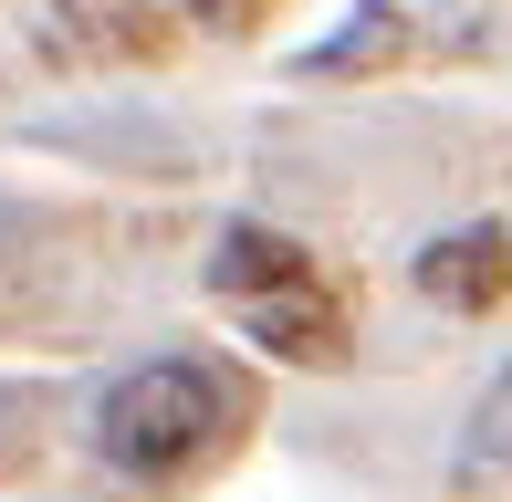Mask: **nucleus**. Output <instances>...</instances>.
<instances>
[{"mask_svg":"<svg viewBox=\"0 0 512 502\" xmlns=\"http://www.w3.org/2000/svg\"><path fill=\"white\" fill-rule=\"evenodd\" d=\"M220 419H230L220 377L189 367V356H157V367H136V377H115V387H105L95 440H105V461H115V471H147V482H168V471H189L199 450L220 440Z\"/></svg>","mask_w":512,"mask_h":502,"instance_id":"1","label":"nucleus"},{"mask_svg":"<svg viewBox=\"0 0 512 502\" xmlns=\"http://www.w3.org/2000/svg\"><path fill=\"white\" fill-rule=\"evenodd\" d=\"M241 325L262 335L272 356H304V367L345 356V314L324 304V283H283V293H262V304H241Z\"/></svg>","mask_w":512,"mask_h":502,"instance_id":"2","label":"nucleus"},{"mask_svg":"<svg viewBox=\"0 0 512 502\" xmlns=\"http://www.w3.org/2000/svg\"><path fill=\"white\" fill-rule=\"evenodd\" d=\"M418 283H429L439 304H460V314L502 304V220H481V231H450V241H429V251H418Z\"/></svg>","mask_w":512,"mask_h":502,"instance_id":"3","label":"nucleus"},{"mask_svg":"<svg viewBox=\"0 0 512 502\" xmlns=\"http://www.w3.org/2000/svg\"><path fill=\"white\" fill-rule=\"evenodd\" d=\"M209 283H220L230 304H262V293H283V283H314V262L283 231H251V220H241V231L220 241V262H209Z\"/></svg>","mask_w":512,"mask_h":502,"instance_id":"4","label":"nucleus"}]
</instances>
